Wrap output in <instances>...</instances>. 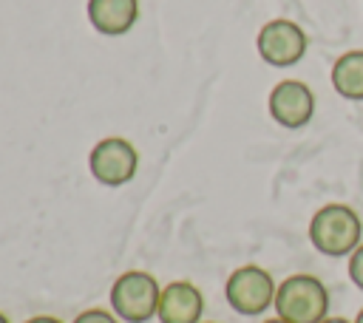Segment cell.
I'll return each instance as SVG.
<instances>
[{"instance_id":"obj_6","label":"cell","mask_w":363,"mask_h":323,"mask_svg":"<svg viewBox=\"0 0 363 323\" xmlns=\"http://www.w3.org/2000/svg\"><path fill=\"white\" fill-rule=\"evenodd\" d=\"M258 54L272 68L295 65L306 54V34L292 20H269L258 31Z\"/></svg>"},{"instance_id":"obj_5","label":"cell","mask_w":363,"mask_h":323,"mask_svg":"<svg viewBox=\"0 0 363 323\" xmlns=\"http://www.w3.org/2000/svg\"><path fill=\"white\" fill-rule=\"evenodd\" d=\"M88 167L99 184L119 187L133 178V173L139 167V153L128 139L111 136V139H102L94 144L91 156H88Z\"/></svg>"},{"instance_id":"obj_14","label":"cell","mask_w":363,"mask_h":323,"mask_svg":"<svg viewBox=\"0 0 363 323\" xmlns=\"http://www.w3.org/2000/svg\"><path fill=\"white\" fill-rule=\"evenodd\" d=\"M320 323H352V320H346V317H323Z\"/></svg>"},{"instance_id":"obj_1","label":"cell","mask_w":363,"mask_h":323,"mask_svg":"<svg viewBox=\"0 0 363 323\" xmlns=\"http://www.w3.org/2000/svg\"><path fill=\"white\" fill-rule=\"evenodd\" d=\"M360 215L346 204H326L309 221V241L329 258L352 255L360 246Z\"/></svg>"},{"instance_id":"obj_12","label":"cell","mask_w":363,"mask_h":323,"mask_svg":"<svg viewBox=\"0 0 363 323\" xmlns=\"http://www.w3.org/2000/svg\"><path fill=\"white\" fill-rule=\"evenodd\" d=\"M74 323H119L116 314L105 312V309H88V312H79L74 317Z\"/></svg>"},{"instance_id":"obj_13","label":"cell","mask_w":363,"mask_h":323,"mask_svg":"<svg viewBox=\"0 0 363 323\" xmlns=\"http://www.w3.org/2000/svg\"><path fill=\"white\" fill-rule=\"evenodd\" d=\"M26 323H62V320H57V317H51V314H37V317H28Z\"/></svg>"},{"instance_id":"obj_15","label":"cell","mask_w":363,"mask_h":323,"mask_svg":"<svg viewBox=\"0 0 363 323\" xmlns=\"http://www.w3.org/2000/svg\"><path fill=\"white\" fill-rule=\"evenodd\" d=\"M261 323H286V320H281V317H269V320H261Z\"/></svg>"},{"instance_id":"obj_17","label":"cell","mask_w":363,"mask_h":323,"mask_svg":"<svg viewBox=\"0 0 363 323\" xmlns=\"http://www.w3.org/2000/svg\"><path fill=\"white\" fill-rule=\"evenodd\" d=\"M0 323H9V317H6V314H3V312H0Z\"/></svg>"},{"instance_id":"obj_9","label":"cell","mask_w":363,"mask_h":323,"mask_svg":"<svg viewBox=\"0 0 363 323\" xmlns=\"http://www.w3.org/2000/svg\"><path fill=\"white\" fill-rule=\"evenodd\" d=\"M88 20L99 34L119 37L139 20V0H88Z\"/></svg>"},{"instance_id":"obj_10","label":"cell","mask_w":363,"mask_h":323,"mask_svg":"<svg viewBox=\"0 0 363 323\" xmlns=\"http://www.w3.org/2000/svg\"><path fill=\"white\" fill-rule=\"evenodd\" d=\"M332 88L343 99H363V51H346L332 65Z\"/></svg>"},{"instance_id":"obj_7","label":"cell","mask_w":363,"mask_h":323,"mask_svg":"<svg viewBox=\"0 0 363 323\" xmlns=\"http://www.w3.org/2000/svg\"><path fill=\"white\" fill-rule=\"evenodd\" d=\"M312 113H315V96L303 82L284 79V82H278L272 88V94H269V116L278 125L295 130V128H303L312 119Z\"/></svg>"},{"instance_id":"obj_16","label":"cell","mask_w":363,"mask_h":323,"mask_svg":"<svg viewBox=\"0 0 363 323\" xmlns=\"http://www.w3.org/2000/svg\"><path fill=\"white\" fill-rule=\"evenodd\" d=\"M352 323H363V309H360V312H357V317H354V320H352Z\"/></svg>"},{"instance_id":"obj_8","label":"cell","mask_w":363,"mask_h":323,"mask_svg":"<svg viewBox=\"0 0 363 323\" xmlns=\"http://www.w3.org/2000/svg\"><path fill=\"white\" fill-rule=\"evenodd\" d=\"M204 298L190 280H173L159 295V323H201Z\"/></svg>"},{"instance_id":"obj_3","label":"cell","mask_w":363,"mask_h":323,"mask_svg":"<svg viewBox=\"0 0 363 323\" xmlns=\"http://www.w3.org/2000/svg\"><path fill=\"white\" fill-rule=\"evenodd\" d=\"M159 295H162V289H159L156 278L133 269L113 280L111 306H113V314L122 317L125 323H147L150 317H156Z\"/></svg>"},{"instance_id":"obj_2","label":"cell","mask_w":363,"mask_h":323,"mask_svg":"<svg viewBox=\"0 0 363 323\" xmlns=\"http://www.w3.org/2000/svg\"><path fill=\"white\" fill-rule=\"evenodd\" d=\"M272 306L286 323H320L329 317V292L315 275H289L278 283Z\"/></svg>"},{"instance_id":"obj_4","label":"cell","mask_w":363,"mask_h":323,"mask_svg":"<svg viewBox=\"0 0 363 323\" xmlns=\"http://www.w3.org/2000/svg\"><path fill=\"white\" fill-rule=\"evenodd\" d=\"M275 292H278V283L272 280V275L261 266H252V264L238 266L224 283L227 303L238 314H247V317L267 312L275 303Z\"/></svg>"},{"instance_id":"obj_11","label":"cell","mask_w":363,"mask_h":323,"mask_svg":"<svg viewBox=\"0 0 363 323\" xmlns=\"http://www.w3.org/2000/svg\"><path fill=\"white\" fill-rule=\"evenodd\" d=\"M349 278L357 289H363V244L349 255Z\"/></svg>"}]
</instances>
